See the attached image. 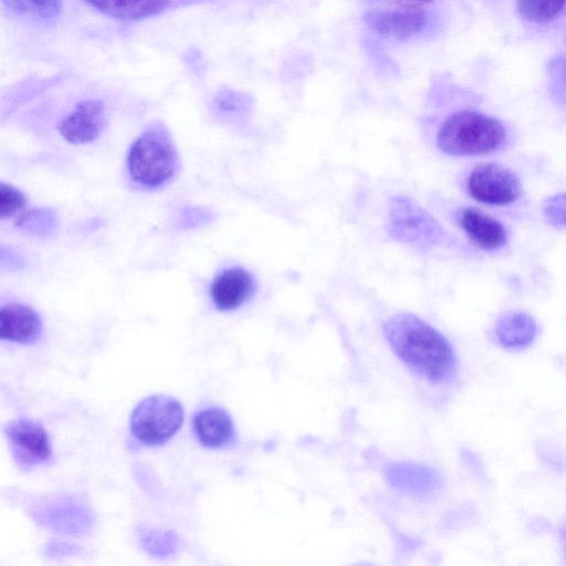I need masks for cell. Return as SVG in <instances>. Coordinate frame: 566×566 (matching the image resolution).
Instances as JSON below:
<instances>
[{"label": "cell", "mask_w": 566, "mask_h": 566, "mask_svg": "<svg viewBox=\"0 0 566 566\" xmlns=\"http://www.w3.org/2000/svg\"><path fill=\"white\" fill-rule=\"evenodd\" d=\"M382 333L400 361L422 379L441 385L457 376L459 363L451 343L420 317L396 314L384 323Z\"/></svg>", "instance_id": "1"}, {"label": "cell", "mask_w": 566, "mask_h": 566, "mask_svg": "<svg viewBox=\"0 0 566 566\" xmlns=\"http://www.w3.org/2000/svg\"><path fill=\"white\" fill-rule=\"evenodd\" d=\"M179 157L167 127L160 122L149 124L134 140L126 156V170L138 188L155 190L176 176Z\"/></svg>", "instance_id": "2"}, {"label": "cell", "mask_w": 566, "mask_h": 566, "mask_svg": "<svg viewBox=\"0 0 566 566\" xmlns=\"http://www.w3.org/2000/svg\"><path fill=\"white\" fill-rule=\"evenodd\" d=\"M505 138V127L499 119L476 111H460L441 124L437 144L450 156H476L499 149Z\"/></svg>", "instance_id": "3"}, {"label": "cell", "mask_w": 566, "mask_h": 566, "mask_svg": "<svg viewBox=\"0 0 566 566\" xmlns=\"http://www.w3.org/2000/svg\"><path fill=\"white\" fill-rule=\"evenodd\" d=\"M387 231L394 240L423 251L437 245L443 234L437 220L405 196L390 198Z\"/></svg>", "instance_id": "4"}, {"label": "cell", "mask_w": 566, "mask_h": 566, "mask_svg": "<svg viewBox=\"0 0 566 566\" xmlns=\"http://www.w3.org/2000/svg\"><path fill=\"white\" fill-rule=\"evenodd\" d=\"M184 422L182 405L166 395H153L139 401L130 416V431L147 446L168 441Z\"/></svg>", "instance_id": "5"}, {"label": "cell", "mask_w": 566, "mask_h": 566, "mask_svg": "<svg viewBox=\"0 0 566 566\" xmlns=\"http://www.w3.org/2000/svg\"><path fill=\"white\" fill-rule=\"evenodd\" d=\"M467 189L476 201L503 206L521 195V182L510 169L493 163L476 166L468 177Z\"/></svg>", "instance_id": "6"}, {"label": "cell", "mask_w": 566, "mask_h": 566, "mask_svg": "<svg viewBox=\"0 0 566 566\" xmlns=\"http://www.w3.org/2000/svg\"><path fill=\"white\" fill-rule=\"evenodd\" d=\"M12 457L24 470L44 464L51 459L52 448L44 427L33 419H15L3 427Z\"/></svg>", "instance_id": "7"}, {"label": "cell", "mask_w": 566, "mask_h": 566, "mask_svg": "<svg viewBox=\"0 0 566 566\" xmlns=\"http://www.w3.org/2000/svg\"><path fill=\"white\" fill-rule=\"evenodd\" d=\"M31 515L42 526L67 535H83L94 524L90 507L67 497L43 500L32 507Z\"/></svg>", "instance_id": "8"}, {"label": "cell", "mask_w": 566, "mask_h": 566, "mask_svg": "<svg viewBox=\"0 0 566 566\" xmlns=\"http://www.w3.org/2000/svg\"><path fill=\"white\" fill-rule=\"evenodd\" d=\"M106 119V108L102 101L84 99L60 120L57 132L71 145H86L101 136Z\"/></svg>", "instance_id": "9"}, {"label": "cell", "mask_w": 566, "mask_h": 566, "mask_svg": "<svg viewBox=\"0 0 566 566\" xmlns=\"http://www.w3.org/2000/svg\"><path fill=\"white\" fill-rule=\"evenodd\" d=\"M385 476L395 491L417 499H429L442 486L438 471L416 462H391L385 469Z\"/></svg>", "instance_id": "10"}, {"label": "cell", "mask_w": 566, "mask_h": 566, "mask_svg": "<svg viewBox=\"0 0 566 566\" xmlns=\"http://www.w3.org/2000/svg\"><path fill=\"white\" fill-rule=\"evenodd\" d=\"M256 283L253 275L240 266L228 268L219 273L210 285V297L221 312L234 311L253 295Z\"/></svg>", "instance_id": "11"}, {"label": "cell", "mask_w": 566, "mask_h": 566, "mask_svg": "<svg viewBox=\"0 0 566 566\" xmlns=\"http://www.w3.org/2000/svg\"><path fill=\"white\" fill-rule=\"evenodd\" d=\"M42 335V321L31 306L9 302L0 308V337L17 344L35 343Z\"/></svg>", "instance_id": "12"}, {"label": "cell", "mask_w": 566, "mask_h": 566, "mask_svg": "<svg viewBox=\"0 0 566 566\" xmlns=\"http://www.w3.org/2000/svg\"><path fill=\"white\" fill-rule=\"evenodd\" d=\"M364 21L371 30L381 35L406 39L422 30L427 17L422 10L418 9H374L365 12Z\"/></svg>", "instance_id": "13"}, {"label": "cell", "mask_w": 566, "mask_h": 566, "mask_svg": "<svg viewBox=\"0 0 566 566\" xmlns=\"http://www.w3.org/2000/svg\"><path fill=\"white\" fill-rule=\"evenodd\" d=\"M192 427L200 444L208 449L229 447L235 439L233 420L221 407H208L198 411Z\"/></svg>", "instance_id": "14"}, {"label": "cell", "mask_w": 566, "mask_h": 566, "mask_svg": "<svg viewBox=\"0 0 566 566\" xmlns=\"http://www.w3.org/2000/svg\"><path fill=\"white\" fill-rule=\"evenodd\" d=\"M460 227L467 235L484 250H495L506 242V230L496 219L474 209H462L458 214Z\"/></svg>", "instance_id": "15"}, {"label": "cell", "mask_w": 566, "mask_h": 566, "mask_svg": "<svg viewBox=\"0 0 566 566\" xmlns=\"http://www.w3.org/2000/svg\"><path fill=\"white\" fill-rule=\"evenodd\" d=\"M538 334L535 319L525 312L503 315L494 327L497 344L504 349L522 350L533 344Z\"/></svg>", "instance_id": "16"}, {"label": "cell", "mask_w": 566, "mask_h": 566, "mask_svg": "<svg viewBox=\"0 0 566 566\" xmlns=\"http://www.w3.org/2000/svg\"><path fill=\"white\" fill-rule=\"evenodd\" d=\"M170 0H87L98 11L122 20H138L160 13Z\"/></svg>", "instance_id": "17"}, {"label": "cell", "mask_w": 566, "mask_h": 566, "mask_svg": "<svg viewBox=\"0 0 566 566\" xmlns=\"http://www.w3.org/2000/svg\"><path fill=\"white\" fill-rule=\"evenodd\" d=\"M137 534L142 547L156 557H169L181 547L180 537L172 531L143 526Z\"/></svg>", "instance_id": "18"}, {"label": "cell", "mask_w": 566, "mask_h": 566, "mask_svg": "<svg viewBox=\"0 0 566 566\" xmlns=\"http://www.w3.org/2000/svg\"><path fill=\"white\" fill-rule=\"evenodd\" d=\"M15 226L24 232L48 237L54 233L57 219L51 208H34L19 216Z\"/></svg>", "instance_id": "19"}, {"label": "cell", "mask_w": 566, "mask_h": 566, "mask_svg": "<svg viewBox=\"0 0 566 566\" xmlns=\"http://www.w3.org/2000/svg\"><path fill=\"white\" fill-rule=\"evenodd\" d=\"M13 12L39 20L56 18L62 9L61 0H3Z\"/></svg>", "instance_id": "20"}, {"label": "cell", "mask_w": 566, "mask_h": 566, "mask_svg": "<svg viewBox=\"0 0 566 566\" xmlns=\"http://www.w3.org/2000/svg\"><path fill=\"white\" fill-rule=\"evenodd\" d=\"M566 0H516L520 14L527 21L546 22L557 17Z\"/></svg>", "instance_id": "21"}, {"label": "cell", "mask_w": 566, "mask_h": 566, "mask_svg": "<svg viewBox=\"0 0 566 566\" xmlns=\"http://www.w3.org/2000/svg\"><path fill=\"white\" fill-rule=\"evenodd\" d=\"M27 198L22 191L3 181L0 182V218L3 220L22 210Z\"/></svg>", "instance_id": "22"}, {"label": "cell", "mask_w": 566, "mask_h": 566, "mask_svg": "<svg viewBox=\"0 0 566 566\" xmlns=\"http://www.w3.org/2000/svg\"><path fill=\"white\" fill-rule=\"evenodd\" d=\"M543 214L551 226L566 229V192L548 197L543 202Z\"/></svg>", "instance_id": "23"}, {"label": "cell", "mask_w": 566, "mask_h": 566, "mask_svg": "<svg viewBox=\"0 0 566 566\" xmlns=\"http://www.w3.org/2000/svg\"><path fill=\"white\" fill-rule=\"evenodd\" d=\"M213 218L209 209L187 207L182 209L178 218V227L181 229H193L205 226Z\"/></svg>", "instance_id": "24"}, {"label": "cell", "mask_w": 566, "mask_h": 566, "mask_svg": "<svg viewBox=\"0 0 566 566\" xmlns=\"http://www.w3.org/2000/svg\"><path fill=\"white\" fill-rule=\"evenodd\" d=\"M554 94L566 103V57H556L549 65Z\"/></svg>", "instance_id": "25"}, {"label": "cell", "mask_w": 566, "mask_h": 566, "mask_svg": "<svg viewBox=\"0 0 566 566\" xmlns=\"http://www.w3.org/2000/svg\"><path fill=\"white\" fill-rule=\"evenodd\" d=\"M81 551L77 546L63 543V542H51L45 546V554L49 556H67L78 555Z\"/></svg>", "instance_id": "26"}, {"label": "cell", "mask_w": 566, "mask_h": 566, "mask_svg": "<svg viewBox=\"0 0 566 566\" xmlns=\"http://www.w3.org/2000/svg\"><path fill=\"white\" fill-rule=\"evenodd\" d=\"M1 254L8 256V259L1 258V266L2 268L8 266L9 269L10 268L19 269L23 265V259L21 258V255L17 254L14 251H12L10 249L6 250V248L3 245L1 247Z\"/></svg>", "instance_id": "27"}, {"label": "cell", "mask_w": 566, "mask_h": 566, "mask_svg": "<svg viewBox=\"0 0 566 566\" xmlns=\"http://www.w3.org/2000/svg\"><path fill=\"white\" fill-rule=\"evenodd\" d=\"M566 548V547H565ZM565 557H566V553H565Z\"/></svg>", "instance_id": "28"}]
</instances>
